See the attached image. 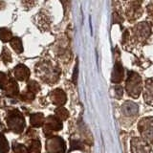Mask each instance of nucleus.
I'll return each mask as SVG.
<instances>
[{"mask_svg": "<svg viewBox=\"0 0 153 153\" xmlns=\"http://www.w3.org/2000/svg\"><path fill=\"white\" fill-rule=\"evenodd\" d=\"M126 89L128 96H130L131 98L138 99L140 97L143 90V81L141 76L133 71L129 72L126 82Z\"/></svg>", "mask_w": 153, "mask_h": 153, "instance_id": "f257e3e1", "label": "nucleus"}, {"mask_svg": "<svg viewBox=\"0 0 153 153\" xmlns=\"http://www.w3.org/2000/svg\"><path fill=\"white\" fill-rule=\"evenodd\" d=\"M7 124L13 132L20 134L25 128V120L17 109H13L7 115Z\"/></svg>", "mask_w": 153, "mask_h": 153, "instance_id": "f03ea898", "label": "nucleus"}, {"mask_svg": "<svg viewBox=\"0 0 153 153\" xmlns=\"http://www.w3.org/2000/svg\"><path fill=\"white\" fill-rule=\"evenodd\" d=\"M138 130L142 139L153 145V117L141 119L138 123Z\"/></svg>", "mask_w": 153, "mask_h": 153, "instance_id": "7ed1b4c3", "label": "nucleus"}, {"mask_svg": "<svg viewBox=\"0 0 153 153\" xmlns=\"http://www.w3.org/2000/svg\"><path fill=\"white\" fill-rule=\"evenodd\" d=\"M38 75L46 82L54 83L59 78V70L50 63H43L42 66H38Z\"/></svg>", "mask_w": 153, "mask_h": 153, "instance_id": "20e7f679", "label": "nucleus"}, {"mask_svg": "<svg viewBox=\"0 0 153 153\" xmlns=\"http://www.w3.org/2000/svg\"><path fill=\"white\" fill-rule=\"evenodd\" d=\"M62 129V123L56 116H49L44 120L43 123V132L46 136L54 135L55 132L60 131Z\"/></svg>", "mask_w": 153, "mask_h": 153, "instance_id": "39448f33", "label": "nucleus"}, {"mask_svg": "<svg viewBox=\"0 0 153 153\" xmlns=\"http://www.w3.org/2000/svg\"><path fill=\"white\" fill-rule=\"evenodd\" d=\"M46 149L48 153H64L66 150V143L61 137L52 136L47 140Z\"/></svg>", "mask_w": 153, "mask_h": 153, "instance_id": "423d86ee", "label": "nucleus"}, {"mask_svg": "<svg viewBox=\"0 0 153 153\" xmlns=\"http://www.w3.org/2000/svg\"><path fill=\"white\" fill-rule=\"evenodd\" d=\"M132 153H153L150 143L146 142L141 137H133L131 139Z\"/></svg>", "mask_w": 153, "mask_h": 153, "instance_id": "0eeeda50", "label": "nucleus"}, {"mask_svg": "<svg viewBox=\"0 0 153 153\" xmlns=\"http://www.w3.org/2000/svg\"><path fill=\"white\" fill-rule=\"evenodd\" d=\"M134 35H135L137 39L140 41L146 40L151 35V27L147 22L139 23L134 28Z\"/></svg>", "mask_w": 153, "mask_h": 153, "instance_id": "6e6552de", "label": "nucleus"}, {"mask_svg": "<svg viewBox=\"0 0 153 153\" xmlns=\"http://www.w3.org/2000/svg\"><path fill=\"white\" fill-rule=\"evenodd\" d=\"M143 13V9H142V3L141 1L135 0L132 3L129 4L126 10V16L129 20H135V19L139 18Z\"/></svg>", "mask_w": 153, "mask_h": 153, "instance_id": "1a4fd4ad", "label": "nucleus"}, {"mask_svg": "<svg viewBox=\"0 0 153 153\" xmlns=\"http://www.w3.org/2000/svg\"><path fill=\"white\" fill-rule=\"evenodd\" d=\"M122 112L123 116L127 118H136L138 116L139 106L135 102H130V100H126L122 105Z\"/></svg>", "mask_w": 153, "mask_h": 153, "instance_id": "9d476101", "label": "nucleus"}, {"mask_svg": "<svg viewBox=\"0 0 153 153\" xmlns=\"http://www.w3.org/2000/svg\"><path fill=\"white\" fill-rule=\"evenodd\" d=\"M50 100L55 105L61 106V105H63L66 102L67 97H66V94L63 90L57 88V89L53 90L50 93Z\"/></svg>", "mask_w": 153, "mask_h": 153, "instance_id": "9b49d317", "label": "nucleus"}, {"mask_svg": "<svg viewBox=\"0 0 153 153\" xmlns=\"http://www.w3.org/2000/svg\"><path fill=\"white\" fill-rule=\"evenodd\" d=\"M143 99L148 105L153 106V79H148L146 80L145 89H143Z\"/></svg>", "mask_w": 153, "mask_h": 153, "instance_id": "f8f14e48", "label": "nucleus"}, {"mask_svg": "<svg viewBox=\"0 0 153 153\" xmlns=\"http://www.w3.org/2000/svg\"><path fill=\"white\" fill-rule=\"evenodd\" d=\"M13 74L16 79L17 80L24 81L29 79L30 76V70L28 69V67H26L23 64H18L16 66V68L13 69Z\"/></svg>", "mask_w": 153, "mask_h": 153, "instance_id": "ddd939ff", "label": "nucleus"}, {"mask_svg": "<svg viewBox=\"0 0 153 153\" xmlns=\"http://www.w3.org/2000/svg\"><path fill=\"white\" fill-rule=\"evenodd\" d=\"M123 79V65L117 62L114 65L113 72H112V76H111V81L113 83H120Z\"/></svg>", "mask_w": 153, "mask_h": 153, "instance_id": "4468645a", "label": "nucleus"}, {"mask_svg": "<svg viewBox=\"0 0 153 153\" xmlns=\"http://www.w3.org/2000/svg\"><path fill=\"white\" fill-rule=\"evenodd\" d=\"M4 89H5V93H6V95L10 96V97L16 96L19 93L18 85L16 82V80H13V79H9V82Z\"/></svg>", "mask_w": 153, "mask_h": 153, "instance_id": "2eb2a0df", "label": "nucleus"}, {"mask_svg": "<svg viewBox=\"0 0 153 153\" xmlns=\"http://www.w3.org/2000/svg\"><path fill=\"white\" fill-rule=\"evenodd\" d=\"M30 123L33 127H40L44 123V115L42 113H33L30 116Z\"/></svg>", "mask_w": 153, "mask_h": 153, "instance_id": "dca6fc26", "label": "nucleus"}, {"mask_svg": "<svg viewBox=\"0 0 153 153\" xmlns=\"http://www.w3.org/2000/svg\"><path fill=\"white\" fill-rule=\"evenodd\" d=\"M27 148L29 153H41V143L38 140H32Z\"/></svg>", "mask_w": 153, "mask_h": 153, "instance_id": "f3484780", "label": "nucleus"}, {"mask_svg": "<svg viewBox=\"0 0 153 153\" xmlns=\"http://www.w3.org/2000/svg\"><path fill=\"white\" fill-rule=\"evenodd\" d=\"M11 46L13 47V49L14 50V52L17 53V54H21L23 52V45L21 39L19 37H13L11 40Z\"/></svg>", "mask_w": 153, "mask_h": 153, "instance_id": "a211bd4d", "label": "nucleus"}, {"mask_svg": "<svg viewBox=\"0 0 153 153\" xmlns=\"http://www.w3.org/2000/svg\"><path fill=\"white\" fill-rule=\"evenodd\" d=\"M13 38V33L12 32L8 30L6 28H1L0 29V39L4 42H8Z\"/></svg>", "mask_w": 153, "mask_h": 153, "instance_id": "6ab92c4d", "label": "nucleus"}, {"mask_svg": "<svg viewBox=\"0 0 153 153\" xmlns=\"http://www.w3.org/2000/svg\"><path fill=\"white\" fill-rule=\"evenodd\" d=\"M10 149L9 143L3 134H0V153H8Z\"/></svg>", "mask_w": 153, "mask_h": 153, "instance_id": "aec40b11", "label": "nucleus"}, {"mask_svg": "<svg viewBox=\"0 0 153 153\" xmlns=\"http://www.w3.org/2000/svg\"><path fill=\"white\" fill-rule=\"evenodd\" d=\"M56 117L59 118V120H61V121H65V120H67L69 118V112L68 110L65 109L64 107H59L56 109Z\"/></svg>", "mask_w": 153, "mask_h": 153, "instance_id": "412c9836", "label": "nucleus"}, {"mask_svg": "<svg viewBox=\"0 0 153 153\" xmlns=\"http://www.w3.org/2000/svg\"><path fill=\"white\" fill-rule=\"evenodd\" d=\"M27 90L31 91V92L33 93V94H36L38 91L40 90V86H39V84L36 82V81L30 80L28 82V85H27Z\"/></svg>", "mask_w": 153, "mask_h": 153, "instance_id": "4be33fe9", "label": "nucleus"}, {"mask_svg": "<svg viewBox=\"0 0 153 153\" xmlns=\"http://www.w3.org/2000/svg\"><path fill=\"white\" fill-rule=\"evenodd\" d=\"M35 96H36V94L32 93L31 91H29V90H26L21 94L20 97H21V99L23 100H26V102H31V100H33V99H35Z\"/></svg>", "mask_w": 153, "mask_h": 153, "instance_id": "5701e85b", "label": "nucleus"}, {"mask_svg": "<svg viewBox=\"0 0 153 153\" xmlns=\"http://www.w3.org/2000/svg\"><path fill=\"white\" fill-rule=\"evenodd\" d=\"M2 59L5 63H9V62L12 61V56H11V52H10L7 48H4L3 52H2Z\"/></svg>", "mask_w": 153, "mask_h": 153, "instance_id": "b1692460", "label": "nucleus"}, {"mask_svg": "<svg viewBox=\"0 0 153 153\" xmlns=\"http://www.w3.org/2000/svg\"><path fill=\"white\" fill-rule=\"evenodd\" d=\"M8 82H9L8 76L5 73H3V72H0V88L4 89L7 86Z\"/></svg>", "mask_w": 153, "mask_h": 153, "instance_id": "393cba45", "label": "nucleus"}, {"mask_svg": "<svg viewBox=\"0 0 153 153\" xmlns=\"http://www.w3.org/2000/svg\"><path fill=\"white\" fill-rule=\"evenodd\" d=\"M13 151L14 153H29L28 148L24 145H20V143H16V145H14Z\"/></svg>", "mask_w": 153, "mask_h": 153, "instance_id": "a878e982", "label": "nucleus"}, {"mask_svg": "<svg viewBox=\"0 0 153 153\" xmlns=\"http://www.w3.org/2000/svg\"><path fill=\"white\" fill-rule=\"evenodd\" d=\"M114 90H115V97H116L118 100L122 99L123 94V90L121 86H116V87L114 88Z\"/></svg>", "mask_w": 153, "mask_h": 153, "instance_id": "bb28decb", "label": "nucleus"}, {"mask_svg": "<svg viewBox=\"0 0 153 153\" xmlns=\"http://www.w3.org/2000/svg\"><path fill=\"white\" fill-rule=\"evenodd\" d=\"M36 0H22V4L26 9H30L36 4Z\"/></svg>", "mask_w": 153, "mask_h": 153, "instance_id": "cd10ccee", "label": "nucleus"}, {"mask_svg": "<svg viewBox=\"0 0 153 153\" xmlns=\"http://www.w3.org/2000/svg\"><path fill=\"white\" fill-rule=\"evenodd\" d=\"M147 13H148V14H149V16L151 18H153V2L151 4L148 5V7H147Z\"/></svg>", "mask_w": 153, "mask_h": 153, "instance_id": "c85d7f7f", "label": "nucleus"}, {"mask_svg": "<svg viewBox=\"0 0 153 153\" xmlns=\"http://www.w3.org/2000/svg\"><path fill=\"white\" fill-rule=\"evenodd\" d=\"M76 76H78V63L76 64L75 67V71H74V75H73V81H76Z\"/></svg>", "mask_w": 153, "mask_h": 153, "instance_id": "c756f323", "label": "nucleus"}, {"mask_svg": "<svg viewBox=\"0 0 153 153\" xmlns=\"http://www.w3.org/2000/svg\"><path fill=\"white\" fill-rule=\"evenodd\" d=\"M5 7H6V4H5V2L0 0V10H3Z\"/></svg>", "mask_w": 153, "mask_h": 153, "instance_id": "7c9ffc66", "label": "nucleus"}]
</instances>
